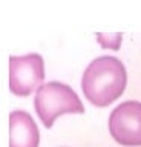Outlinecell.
<instances>
[{
    "mask_svg": "<svg viewBox=\"0 0 141 147\" xmlns=\"http://www.w3.org/2000/svg\"><path fill=\"white\" fill-rule=\"evenodd\" d=\"M127 71L120 58L101 55L92 60L81 77V90L86 100L97 107H106L124 94Z\"/></svg>",
    "mask_w": 141,
    "mask_h": 147,
    "instance_id": "cell-1",
    "label": "cell"
},
{
    "mask_svg": "<svg viewBox=\"0 0 141 147\" xmlns=\"http://www.w3.org/2000/svg\"><path fill=\"white\" fill-rule=\"evenodd\" d=\"M40 130L32 115L16 109L9 113V147H38Z\"/></svg>",
    "mask_w": 141,
    "mask_h": 147,
    "instance_id": "cell-5",
    "label": "cell"
},
{
    "mask_svg": "<svg viewBox=\"0 0 141 147\" xmlns=\"http://www.w3.org/2000/svg\"><path fill=\"white\" fill-rule=\"evenodd\" d=\"M34 109L46 129H51L61 115L84 113V106L77 92L61 81H48L40 84L35 90Z\"/></svg>",
    "mask_w": 141,
    "mask_h": 147,
    "instance_id": "cell-2",
    "label": "cell"
},
{
    "mask_svg": "<svg viewBox=\"0 0 141 147\" xmlns=\"http://www.w3.org/2000/svg\"><path fill=\"white\" fill-rule=\"evenodd\" d=\"M109 132L118 144L124 147L141 146V103L123 101L109 115Z\"/></svg>",
    "mask_w": 141,
    "mask_h": 147,
    "instance_id": "cell-4",
    "label": "cell"
},
{
    "mask_svg": "<svg viewBox=\"0 0 141 147\" xmlns=\"http://www.w3.org/2000/svg\"><path fill=\"white\" fill-rule=\"evenodd\" d=\"M97 40L103 48L118 51L121 45V32H117V34H101V32H97Z\"/></svg>",
    "mask_w": 141,
    "mask_h": 147,
    "instance_id": "cell-6",
    "label": "cell"
},
{
    "mask_svg": "<svg viewBox=\"0 0 141 147\" xmlns=\"http://www.w3.org/2000/svg\"><path fill=\"white\" fill-rule=\"evenodd\" d=\"M45 81V60L40 54L31 52L9 57V90L25 98L38 89Z\"/></svg>",
    "mask_w": 141,
    "mask_h": 147,
    "instance_id": "cell-3",
    "label": "cell"
}]
</instances>
